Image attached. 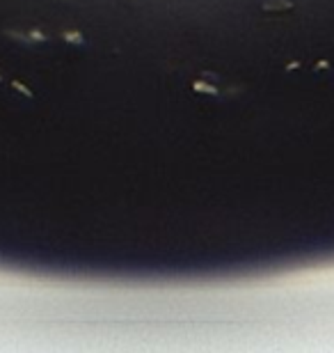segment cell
I'll use <instances>...</instances> for the list:
<instances>
[{
  "instance_id": "obj_1",
  "label": "cell",
  "mask_w": 334,
  "mask_h": 353,
  "mask_svg": "<svg viewBox=\"0 0 334 353\" xmlns=\"http://www.w3.org/2000/svg\"><path fill=\"white\" fill-rule=\"evenodd\" d=\"M295 5L291 3V0H266L264 5H261V14H266V17H280V14H293Z\"/></svg>"
}]
</instances>
